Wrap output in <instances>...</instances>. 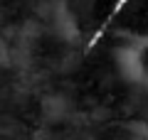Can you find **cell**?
Wrapping results in <instances>:
<instances>
[{
  "label": "cell",
  "instance_id": "6da1fadb",
  "mask_svg": "<svg viewBox=\"0 0 148 140\" xmlns=\"http://www.w3.org/2000/svg\"><path fill=\"white\" fill-rule=\"evenodd\" d=\"M116 67L126 81H143L146 79V69H143L138 47H121L116 52Z\"/></svg>",
  "mask_w": 148,
  "mask_h": 140
},
{
  "label": "cell",
  "instance_id": "7a4b0ae2",
  "mask_svg": "<svg viewBox=\"0 0 148 140\" xmlns=\"http://www.w3.org/2000/svg\"><path fill=\"white\" fill-rule=\"evenodd\" d=\"M45 111H47V118L59 120L64 116V111H67V101H64L62 96H49V99L45 101Z\"/></svg>",
  "mask_w": 148,
  "mask_h": 140
}]
</instances>
